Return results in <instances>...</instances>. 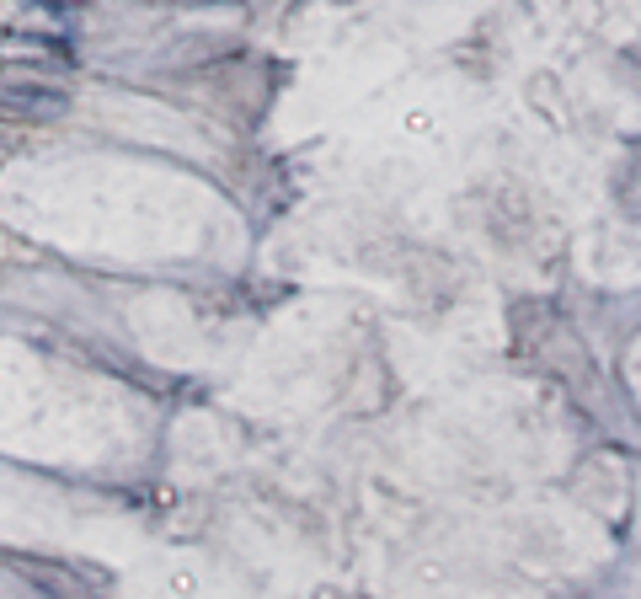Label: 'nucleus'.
<instances>
[{
  "instance_id": "1",
  "label": "nucleus",
  "mask_w": 641,
  "mask_h": 599,
  "mask_svg": "<svg viewBox=\"0 0 641 599\" xmlns=\"http://www.w3.org/2000/svg\"><path fill=\"white\" fill-rule=\"evenodd\" d=\"M65 107H70L65 86H33V81H11L6 86V113L11 118H33V124H43V118H59Z\"/></svg>"
}]
</instances>
